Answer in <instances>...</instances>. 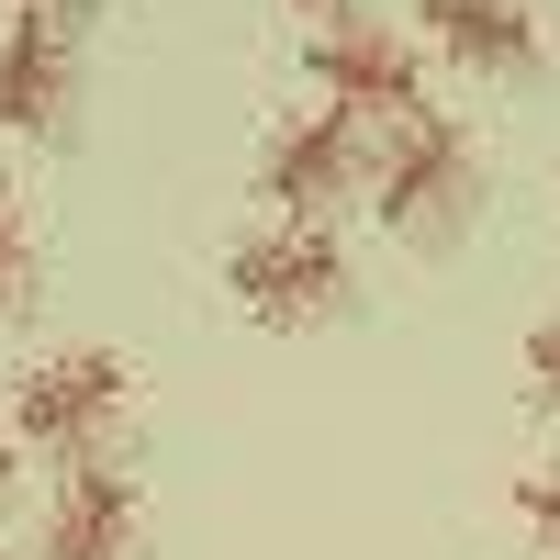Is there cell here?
<instances>
[{
  "label": "cell",
  "instance_id": "6da1fadb",
  "mask_svg": "<svg viewBox=\"0 0 560 560\" xmlns=\"http://www.w3.org/2000/svg\"><path fill=\"white\" fill-rule=\"evenodd\" d=\"M370 213H382L404 247H448L459 224L482 213V147H471V124L438 113V102L415 124H393V147H370Z\"/></svg>",
  "mask_w": 560,
  "mask_h": 560
},
{
  "label": "cell",
  "instance_id": "7a4b0ae2",
  "mask_svg": "<svg viewBox=\"0 0 560 560\" xmlns=\"http://www.w3.org/2000/svg\"><path fill=\"white\" fill-rule=\"evenodd\" d=\"M359 292L348 269V236L337 224H247L236 247H224V303L269 337H303V325H337Z\"/></svg>",
  "mask_w": 560,
  "mask_h": 560
},
{
  "label": "cell",
  "instance_id": "3957f363",
  "mask_svg": "<svg viewBox=\"0 0 560 560\" xmlns=\"http://www.w3.org/2000/svg\"><path fill=\"white\" fill-rule=\"evenodd\" d=\"M135 415V359L124 348H45L23 382H12V448H45V459H113Z\"/></svg>",
  "mask_w": 560,
  "mask_h": 560
},
{
  "label": "cell",
  "instance_id": "277c9868",
  "mask_svg": "<svg viewBox=\"0 0 560 560\" xmlns=\"http://www.w3.org/2000/svg\"><path fill=\"white\" fill-rule=\"evenodd\" d=\"M314 90H325V113H348V124H415L427 113V57H415V34L404 23H325L314 34Z\"/></svg>",
  "mask_w": 560,
  "mask_h": 560
},
{
  "label": "cell",
  "instance_id": "5b68a950",
  "mask_svg": "<svg viewBox=\"0 0 560 560\" xmlns=\"http://www.w3.org/2000/svg\"><path fill=\"white\" fill-rule=\"evenodd\" d=\"M370 191V124L348 113H280L258 147V202H280V224H325V202Z\"/></svg>",
  "mask_w": 560,
  "mask_h": 560
},
{
  "label": "cell",
  "instance_id": "8992f818",
  "mask_svg": "<svg viewBox=\"0 0 560 560\" xmlns=\"http://www.w3.org/2000/svg\"><path fill=\"white\" fill-rule=\"evenodd\" d=\"M0 135L12 147H68L79 135V34L12 12L0 23Z\"/></svg>",
  "mask_w": 560,
  "mask_h": 560
},
{
  "label": "cell",
  "instance_id": "52a82bcc",
  "mask_svg": "<svg viewBox=\"0 0 560 560\" xmlns=\"http://www.w3.org/2000/svg\"><path fill=\"white\" fill-rule=\"evenodd\" d=\"M45 560H147V482L124 459H79L45 504Z\"/></svg>",
  "mask_w": 560,
  "mask_h": 560
},
{
  "label": "cell",
  "instance_id": "ba28073f",
  "mask_svg": "<svg viewBox=\"0 0 560 560\" xmlns=\"http://www.w3.org/2000/svg\"><path fill=\"white\" fill-rule=\"evenodd\" d=\"M415 23H427L438 57H459L471 79H538L549 68V34L527 0H415Z\"/></svg>",
  "mask_w": 560,
  "mask_h": 560
},
{
  "label": "cell",
  "instance_id": "9c48e42d",
  "mask_svg": "<svg viewBox=\"0 0 560 560\" xmlns=\"http://www.w3.org/2000/svg\"><path fill=\"white\" fill-rule=\"evenodd\" d=\"M34 280H45L34 213H23V191H0V314H23V303H34Z\"/></svg>",
  "mask_w": 560,
  "mask_h": 560
},
{
  "label": "cell",
  "instance_id": "30bf717a",
  "mask_svg": "<svg viewBox=\"0 0 560 560\" xmlns=\"http://www.w3.org/2000/svg\"><path fill=\"white\" fill-rule=\"evenodd\" d=\"M516 527L560 560V471H516Z\"/></svg>",
  "mask_w": 560,
  "mask_h": 560
},
{
  "label": "cell",
  "instance_id": "8fae6325",
  "mask_svg": "<svg viewBox=\"0 0 560 560\" xmlns=\"http://www.w3.org/2000/svg\"><path fill=\"white\" fill-rule=\"evenodd\" d=\"M527 382L560 404V314H549V325H527Z\"/></svg>",
  "mask_w": 560,
  "mask_h": 560
},
{
  "label": "cell",
  "instance_id": "7c38bea8",
  "mask_svg": "<svg viewBox=\"0 0 560 560\" xmlns=\"http://www.w3.org/2000/svg\"><path fill=\"white\" fill-rule=\"evenodd\" d=\"M280 12H303V23H348L359 0H280Z\"/></svg>",
  "mask_w": 560,
  "mask_h": 560
},
{
  "label": "cell",
  "instance_id": "4fadbf2b",
  "mask_svg": "<svg viewBox=\"0 0 560 560\" xmlns=\"http://www.w3.org/2000/svg\"><path fill=\"white\" fill-rule=\"evenodd\" d=\"M12 12H45V23H68V34H79V12H90V0H12Z\"/></svg>",
  "mask_w": 560,
  "mask_h": 560
},
{
  "label": "cell",
  "instance_id": "5bb4252c",
  "mask_svg": "<svg viewBox=\"0 0 560 560\" xmlns=\"http://www.w3.org/2000/svg\"><path fill=\"white\" fill-rule=\"evenodd\" d=\"M0 493H12V438H0Z\"/></svg>",
  "mask_w": 560,
  "mask_h": 560
},
{
  "label": "cell",
  "instance_id": "9a60e30c",
  "mask_svg": "<svg viewBox=\"0 0 560 560\" xmlns=\"http://www.w3.org/2000/svg\"><path fill=\"white\" fill-rule=\"evenodd\" d=\"M0 560H12V549H0Z\"/></svg>",
  "mask_w": 560,
  "mask_h": 560
}]
</instances>
